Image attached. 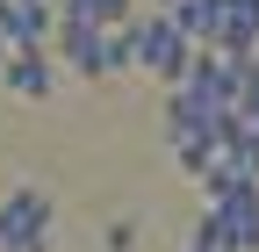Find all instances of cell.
Listing matches in <instances>:
<instances>
[{"mask_svg":"<svg viewBox=\"0 0 259 252\" xmlns=\"http://www.w3.org/2000/svg\"><path fill=\"white\" fill-rule=\"evenodd\" d=\"M0 252H51V195L44 187H8V202H0Z\"/></svg>","mask_w":259,"mask_h":252,"instance_id":"obj_1","label":"cell"},{"mask_svg":"<svg viewBox=\"0 0 259 252\" xmlns=\"http://www.w3.org/2000/svg\"><path fill=\"white\" fill-rule=\"evenodd\" d=\"M130 29H137V65H144V72H158L166 87H180V79H187V65H194V44L180 36L166 15H137Z\"/></svg>","mask_w":259,"mask_h":252,"instance_id":"obj_2","label":"cell"},{"mask_svg":"<svg viewBox=\"0 0 259 252\" xmlns=\"http://www.w3.org/2000/svg\"><path fill=\"white\" fill-rule=\"evenodd\" d=\"M202 224L216 231L223 252H259V180L231 187V195H216V202L202 209Z\"/></svg>","mask_w":259,"mask_h":252,"instance_id":"obj_3","label":"cell"},{"mask_svg":"<svg viewBox=\"0 0 259 252\" xmlns=\"http://www.w3.org/2000/svg\"><path fill=\"white\" fill-rule=\"evenodd\" d=\"M209 51L216 58L259 51V0H209Z\"/></svg>","mask_w":259,"mask_h":252,"instance_id":"obj_4","label":"cell"},{"mask_svg":"<svg viewBox=\"0 0 259 252\" xmlns=\"http://www.w3.org/2000/svg\"><path fill=\"white\" fill-rule=\"evenodd\" d=\"M58 8L44 0H0V51H51Z\"/></svg>","mask_w":259,"mask_h":252,"instance_id":"obj_5","label":"cell"},{"mask_svg":"<svg viewBox=\"0 0 259 252\" xmlns=\"http://www.w3.org/2000/svg\"><path fill=\"white\" fill-rule=\"evenodd\" d=\"M101 36L108 29H94V22H79V15H58V65H72L79 79H101Z\"/></svg>","mask_w":259,"mask_h":252,"instance_id":"obj_6","label":"cell"},{"mask_svg":"<svg viewBox=\"0 0 259 252\" xmlns=\"http://www.w3.org/2000/svg\"><path fill=\"white\" fill-rule=\"evenodd\" d=\"M0 79H8L22 101H51V94H58V58L51 51H8Z\"/></svg>","mask_w":259,"mask_h":252,"instance_id":"obj_7","label":"cell"},{"mask_svg":"<svg viewBox=\"0 0 259 252\" xmlns=\"http://www.w3.org/2000/svg\"><path fill=\"white\" fill-rule=\"evenodd\" d=\"M130 245H137V216H115L108 224V252H130Z\"/></svg>","mask_w":259,"mask_h":252,"instance_id":"obj_8","label":"cell"},{"mask_svg":"<svg viewBox=\"0 0 259 252\" xmlns=\"http://www.w3.org/2000/svg\"><path fill=\"white\" fill-rule=\"evenodd\" d=\"M187 252H223V245H216V231H209V224H194V238H187Z\"/></svg>","mask_w":259,"mask_h":252,"instance_id":"obj_9","label":"cell"},{"mask_svg":"<svg viewBox=\"0 0 259 252\" xmlns=\"http://www.w3.org/2000/svg\"><path fill=\"white\" fill-rule=\"evenodd\" d=\"M0 65H8V51H0Z\"/></svg>","mask_w":259,"mask_h":252,"instance_id":"obj_10","label":"cell"},{"mask_svg":"<svg viewBox=\"0 0 259 252\" xmlns=\"http://www.w3.org/2000/svg\"><path fill=\"white\" fill-rule=\"evenodd\" d=\"M44 8H58V0H44Z\"/></svg>","mask_w":259,"mask_h":252,"instance_id":"obj_11","label":"cell"}]
</instances>
